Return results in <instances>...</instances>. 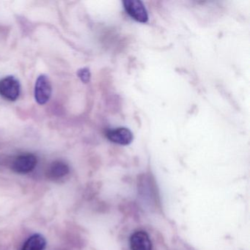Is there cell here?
Instances as JSON below:
<instances>
[{
  "mask_svg": "<svg viewBox=\"0 0 250 250\" xmlns=\"http://www.w3.org/2000/svg\"><path fill=\"white\" fill-rule=\"evenodd\" d=\"M77 75L84 83H87L90 80V70L87 68H81L77 72Z\"/></svg>",
  "mask_w": 250,
  "mask_h": 250,
  "instance_id": "cell-9",
  "label": "cell"
},
{
  "mask_svg": "<svg viewBox=\"0 0 250 250\" xmlns=\"http://www.w3.org/2000/svg\"><path fill=\"white\" fill-rule=\"evenodd\" d=\"M69 167L65 162L61 161H55L51 164L47 169L48 178L51 179H60L68 175L69 172Z\"/></svg>",
  "mask_w": 250,
  "mask_h": 250,
  "instance_id": "cell-7",
  "label": "cell"
},
{
  "mask_svg": "<svg viewBox=\"0 0 250 250\" xmlns=\"http://www.w3.org/2000/svg\"><path fill=\"white\" fill-rule=\"evenodd\" d=\"M46 240L42 234H34L24 243L21 250H44Z\"/></svg>",
  "mask_w": 250,
  "mask_h": 250,
  "instance_id": "cell-8",
  "label": "cell"
},
{
  "mask_svg": "<svg viewBox=\"0 0 250 250\" xmlns=\"http://www.w3.org/2000/svg\"><path fill=\"white\" fill-rule=\"evenodd\" d=\"M38 159L32 153L20 155L12 164V169L20 174H26L32 172L37 165Z\"/></svg>",
  "mask_w": 250,
  "mask_h": 250,
  "instance_id": "cell-4",
  "label": "cell"
},
{
  "mask_svg": "<svg viewBox=\"0 0 250 250\" xmlns=\"http://www.w3.org/2000/svg\"><path fill=\"white\" fill-rule=\"evenodd\" d=\"M52 96V84L49 77L44 74L39 76L35 86V99L39 104L47 103Z\"/></svg>",
  "mask_w": 250,
  "mask_h": 250,
  "instance_id": "cell-2",
  "label": "cell"
},
{
  "mask_svg": "<svg viewBox=\"0 0 250 250\" xmlns=\"http://www.w3.org/2000/svg\"><path fill=\"white\" fill-rule=\"evenodd\" d=\"M21 91L20 82L10 76L0 80V96L7 100L14 102L18 99Z\"/></svg>",
  "mask_w": 250,
  "mask_h": 250,
  "instance_id": "cell-1",
  "label": "cell"
},
{
  "mask_svg": "<svg viewBox=\"0 0 250 250\" xmlns=\"http://www.w3.org/2000/svg\"><path fill=\"white\" fill-rule=\"evenodd\" d=\"M131 250H152V242L146 231H137L130 238Z\"/></svg>",
  "mask_w": 250,
  "mask_h": 250,
  "instance_id": "cell-6",
  "label": "cell"
},
{
  "mask_svg": "<svg viewBox=\"0 0 250 250\" xmlns=\"http://www.w3.org/2000/svg\"><path fill=\"white\" fill-rule=\"evenodd\" d=\"M106 136L108 140L112 143L121 146L131 144L134 139L132 132L126 128H116L108 130Z\"/></svg>",
  "mask_w": 250,
  "mask_h": 250,
  "instance_id": "cell-5",
  "label": "cell"
},
{
  "mask_svg": "<svg viewBox=\"0 0 250 250\" xmlns=\"http://www.w3.org/2000/svg\"><path fill=\"white\" fill-rule=\"evenodd\" d=\"M127 14L136 21L146 23L148 21V15L144 4L140 0H125L123 2Z\"/></svg>",
  "mask_w": 250,
  "mask_h": 250,
  "instance_id": "cell-3",
  "label": "cell"
}]
</instances>
